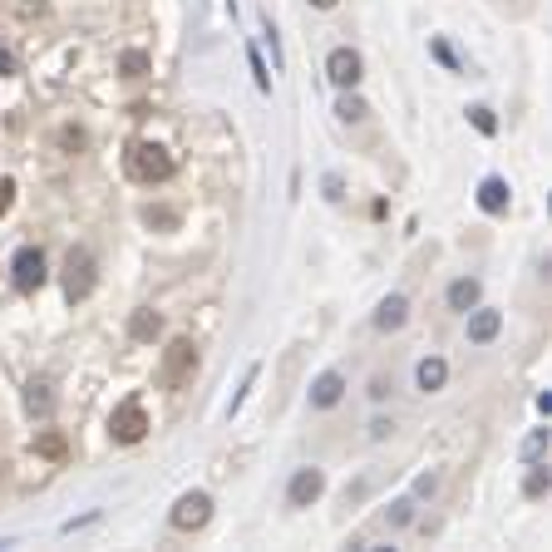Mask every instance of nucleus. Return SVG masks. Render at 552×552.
I'll use <instances>...</instances> for the list:
<instances>
[{
  "label": "nucleus",
  "mask_w": 552,
  "mask_h": 552,
  "mask_svg": "<svg viewBox=\"0 0 552 552\" xmlns=\"http://www.w3.org/2000/svg\"><path fill=\"white\" fill-rule=\"evenodd\" d=\"M129 178L133 182H168L173 178V158L158 143H133L129 149Z\"/></svg>",
  "instance_id": "f257e3e1"
},
{
  "label": "nucleus",
  "mask_w": 552,
  "mask_h": 552,
  "mask_svg": "<svg viewBox=\"0 0 552 552\" xmlns=\"http://www.w3.org/2000/svg\"><path fill=\"white\" fill-rule=\"evenodd\" d=\"M89 291H94V252L89 247H69V256H65V297L84 301Z\"/></svg>",
  "instance_id": "f03ea898"
},
{
  "label": "nucleus",
  "mask_w": 552,
  "mask_h": 552,
  "mask_svg": "<svg viewBox=\"0 0 552 552\" xmlns=\"http://www.w3.org/2000/svg\"><path fill=\"white\" fill-rule=\"evenodd\" d=\"M109 434H114V444H139L143 434H149V414H143L139 400H124L114 414H109Z\"/></svg>",
  "instance_id": "7ed1b4c3"
},
{
  "label": "nucleus",
  "mask_w": 552,
  "mask_h": 552,
  "mask_svg": "<svg viewBox=\"0 0 552 552\" xmlns=\"http://www.w3.org/2000/svg\"><path fill=\"white\" fill-rule=\"evenodd\" d=\"M10 281H16L20 297L40 291V286H45V252H40V247H20L16 262H10Z\"/></svg>",
  "instance_id": "20e7f679"
},
{
  "label": "nucleus",
  "mask_w": 552,
  "mask_h": 552,
  "mask_svg": "<svg viewBox=\"0 0 552 552\" xmlns=\"http://www.w3.org/2000/svg\"><path fill=\"white\" fill-rule=\"evenodd\" d=\"M193 370H198V350H193V340H173L168 355H163V370H158V380H163L168 390H178Z\"/></svg>",
  "instance_id": "39448f33"
},
{
  "label": "nucleus",
  "mask_w": 552,
  "mask_h": 552,
  "mask_svg": "<svg viewBox=\"0 0 552 552\" xmlns=\"http://www.w3.org/2000/svg\"><path fill=\"white\" fill-rule=\"evenodd\" d=\"M207 518H213V498L207 494H182L173 503V527L178 533H193V527H203Z\"/></svg>",
  "instance_id": "423d86ee"
},
{
  "label": "nucleus",
  "mask_w": 552,
  "mask_h": 552,
  "mask_svg": "<svg viewBox=\"0 0 552 552\" xmlns=\"http://www.w3.org/2000/svg\"><path fill=\"white\" fill-rule=\"evenodd\" d=\"M326 75H330L336 89H355V84H360V55H355V50H330Z\"/></svg>",
  "instance_id": "0eeeda50"
},
{
  "label": "nucleus",
  "mask_w": 552,
  "mask_h": 552,
  "mask_svg": "<svg viewBox=\"0 0 552 552\" xmlns=\"http://www.w3.org/2000/svg\"><path fill=\"white\" fill-rule=\"evenodd\" d=\"M321 488H326L321 469H297V478H291V488H286V503L291 508H306V503L321 498Z\"/></svg>",
  "instance_id": "6e6552de"
},
{
  "label": "nucleus",
  "mask_w": 552,
  "mask_h": 552,
  "mask_svg": "<svg viewBox=\"0 0 552 552\" xmlns=\"http://www.w3.org/2000/svg\"><path fill=\"white\" fill-rule=\"evenodd\" d=\"M340 395H346V375H340V370L316 375V385H311V404H316V410H330V404H340Z\"/></svg>",
  "instance_id": "1a4fd4ad"
},
{
  "label": "nucleus",
  "mask_w": 552,
  "mask_h": 552,
  "mask_svg": "<svg viewBox=\"0 0 552 552\" xmlns=\"http://www.w3.org/2000/svg\"><path fill=\"white\" fill-rule=\"evenodd\" d=\"M444 380H449V365L439 360V355H429V360H420V370H414V385H420L424 395H429V390H444Z\"/></svg>",
  "instance_id": "9d476101"
},
{
  "label": "nucleus",
  "mask_w": 552,
  "mask_h": 552,
  "mask_svg": "<svg viewBox=\"0 0 552 552\" xmlns=\"http://www.w3.org/2000/svg\"><path fill=\"white\" fill-rule=\"evenodd\" d=\"M498 326H503L498 311H474L469 316V340H474V346H488V340L498 336Z\"/></svg>",
  "instance_id": "9b49d317"
},
{
  "label": "nucleus",
  "mask_w": 552,
  "mask_h": 552,
  "mask_svg": "<svg viewBox=\"0 0 552 552\" xmlns=\"http://www.w3.org/2000/svg\"><path fill=\"white\" fill-rule=\"evenodd\" d=\"M478 207H484V213H503V207H508V182L484 178V182H478Z\"/></svg>",
  "instance_id": "f8f14e48"
},
{
  "label": "nucleus",
  "mask_w": 552,
  "mask_h": 552,
  "mask_svg": "<svg viewBox=\"0 0 552 552\" xmlns=\"http://www.w3.org/2000/svg\"><path fill=\"white\" fill-rule=\"evenodd\" d=\"M404 316H410V301H404V297H385V301H380V311H375V326L380 330H400Z\"/></svg>",
  "instance_id": "ddd939ff"
},
{
  "label": "nucleus",
  "mask_w": 552,
  "mask_h": 552,
  "mask_svg": "<svg viewBox=\"0 0 552 552\" xmlns=\"http://www.w3.org/2000/svg\"><path fill=\"white\" fill-rule=\"evenodd\" d=\"M26 410L35 414V420H45V414L55 410V395H50V380H30V390H26Z\"/></svg>",
  "instance_id": "4468645a"
},
{
  "label": "nucleus",
  "mask_w": 552,
  "mask_h": 552,
  "mask_svg": "<svg viewBox=\"0 0 552 552\" xmlns=\"http://www.w3.org/2000/svg\"><path fill=\"white\" fill-rule=\"evenodd\" d=\"M449 306H453V311H474V306H478V281L474 276L453 281V286H449Z\"/></svg>",
  "instance_id": "2eb2a0df"
},
{
  "label": "nucleus",
  "mask_w": 552,
  "mask_h": 552,
  "mask_svg": "<svg viewBox=\"0 0 552 552\" xmlns=\"http://www.w3.org/2000/svg\"><path fill=\"white\" fill-rule=\"evenodd\" d=\"M158 326H163V321H158L153 311H139V316L129 321V336H133V340H153V336H158Z\"/></svg>",
  "instance_id": "dca6fc26"
},
{
  "label": "nucleus",
  "mask_w": 552,
  "mask_h": 552,
  "mask_svg": "<svg viewBox=\"0 0 552 552\" xmlns=\"http://www.w3.org/2000/svg\"><path fill=\"white\" fill-rule=\"evenodd\" d=\"M543 453H547V429H533V434H527V444H523V459L537 469V463H543Z\"/></svg>",
  "instance_id": "f3484780"
},
{
  "label": "nucleus",
  "mask_w": 552,
  "mask_h": 552,
  "mask_svg": "<svg viewBox=\"0 0 552 552\" xmlns=\"http://www.w3.org/2000/svg\"><path fill=\"white\" fill-rule=\"evenodd\" d=\"M247 65H252V79H256V89H272V75H266V59H262V50L256 45H247Z\"/></svg>",
  "instance_id": "a211bd4d"
},
{
  "label": "nucleus",
  "mask_w": 552,
  "mask_h": 552,
  "mask_svg": "<svg viewBox=\"0 0 552 552\" xmlns=\"http://www.w3.org/2000/svg\"><path fill=\"white\" fill-rule=\"evenodd\" d=\"M35 453H45V459H65V434H40V439H35Z\"/></svg>",
  "instance_id": "6ab92c4d"
},
{
  "label": "nucleus",
  "mask_w": 552,
  "mask_h": 552,
  "mask_svg": "<svg viewBox=\"0 0 552 552\" xmlns=\"http://www.w3.org/2000/svg\"><path fill=\"white\" fill-rule=\"evenodd\" d=\"M390 523H395V527H410V523H414V498L390 503Z\"/></svg>",
  "instance_id": "aec40b11"
},
{
  "label": "nucleus",
  "mask_w": 552,
  "mask_h": 552,
  "mask_svg": "<svg viewBox=\"0 0 552 552\" xmlns=\"http://www.w3.org/2000/svg\"><path fill=\"white\" fill-rule=\"evenodd\" d=\"M469 119H474V129H478V133H494V129H498V124H494V109H484V104L469 109Z\"/></svg>",
  "instance_id": "412c9836"
},
{
  "label": "nucleus",
  "mask_w": 552,
  "mask_h": 552,
  "mask_svg": "<svg viewBox=\"0 0 552 552\" xmlns=\"http://www.w3.org/2000/svg\"><path fill=\"white\" fill-rule=\"evenodd\" d=\"M336 114H340V119H365V104L355 99V94H346V99L336 104Z\"/></svg>",
  "instance_id": "4be33fe9"
},
{
  "label": "nucleus",
  "mask_w": 552,
  "mask_h": 552,
  "mask_svg": "<svg viewBox=\"0 0 552 552\" xmlns=\"http://www.w3.org/2000/svg\"><path fill=\"white\" fill-rule=\"evenodd\" d=\"M10 203H16V182H10V178H0V217L10 213Z\"/></svg>",
  "instance_id": "5701e85b"
},
{
  "label": "nucleus",
  "mask_w": 552,
  "mask_h": 552,
  "mask_svg": "<svg viewBox=\"0 0 552 552\" xmlns=\"http://www.w3.org/2000/svg\"><path fill=\"white\" fill-rule=\"evenodd\" d=\"M143 69H149V59H143V55H124V75H143Z\"/></svg>",
  "instance_id": "b1692460"
},
{
  "label": "nucleus",
  "mask_w": 552,
  "mask_h": 552,
  "mask_svg": "<svg viewBox=\"0 0 552 552\" xmlns=\"http://www.w3.org/2000/svg\"><path fill=\"white\" fill-rule=\"evenodd\" d=\"M10 75H16V55L0 50V79H10Z\"/></svg>",
  "instance_id": "393cba45"
},
{
  "label": "nucleus",
  "mask_w": 552,
  "mask_h": 552,
  "mask_svg": "<svg viewBox=\"0 0 552 552\" xmlns=\"http://www.w3.org/2000/svg\"><path fill=\"white\" fill-rule=\"evenodd\" d=\"M311 5H316V10H330V5H340V0H311Z\"/></svg>",
  "instance_id": "a878e982"
}]
</instances>
